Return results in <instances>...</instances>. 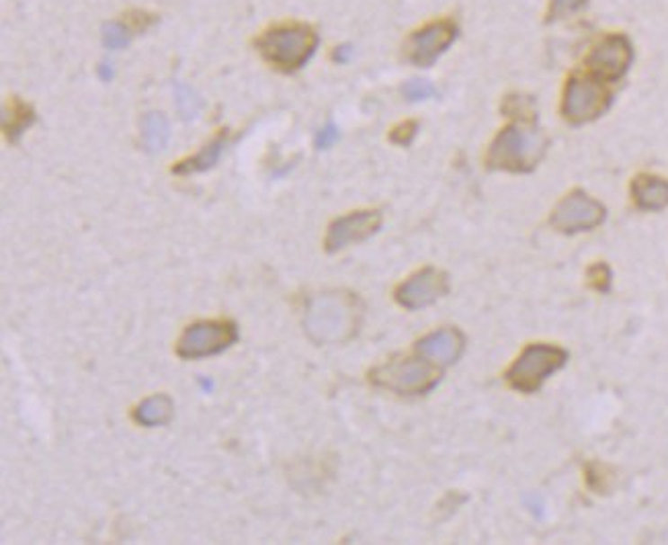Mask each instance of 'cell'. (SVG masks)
Here are the masks:
<instances>
[{"label":"cell","instance_id":"cell-1","mask_svg":"<svg viewBox=\"0 0 668 545\" xmlns=\"http://www.w3.org/2000/svg\"><path fill=\"white\" fill-rule=\"evenodd\" d=\"M363 304L355 293L333 290L310 298L304 314V330L316 344H343L359 333Z\"/></svg>","mask_w":668,"mask_h":545},{"label":"cell","instance_id":"cell-2","mask_svg":"<svg viewBox=\"0 0 668 545\" xmlns=\"http://www.w3.org/2000/svg\"><path fill=\"white\" fill-rule=\"evenodd\" d=\"M318 46V35L304 23H281L267 29L256 40L261 56L283 72H296L310 60Z\"/></svg>","mask_w":668,"mask_h":545},{"label":"cell","instance_id":"cell-3","mask_svg":"<svg viewBox=\"0 0 668 545\" xmlns=\"http://www.w3.org/2000/svg\"><path fill=\"white\" fill-rule=\"evenodd\" d=\"M543 138L538 131L521 130L517 125L503 130L488 150V166L498 171L525 173L543 156Z\"/></svg>","mask_w":668,"mask_h":545},{"label":"cell","instance_id":"cell-4","mask_svg":"<svg viewBox=\"0 0 668 545\" xmlns=\"http://www.w3.org/2000/svg\"><path fill=\"white\" fill-rule=\"evenodd\" d=\"M441 373L427 361L400 359L371 371V381L379 388L402 396H421L439 384Z\"/></svg>","mask_w":668,"mask_h":545},{"label":"cell","instance_id":"cell-5","mask_svg":"<svg viewBox=\"0 0 668 545\" xmlns=\"http://www.w3.org/2000/svg\"><path fill=\"white\" fill-rule=\"evenodd\" d=\"M566 359L568 353L564 349L552 347V344H531L521 353L515 365L506 373V380L519 392L533 394L549 375L564 367Z\"/></svg>","mask_w":668,"mask_h":545},{"label":"cell","instance_id":"cell-6","mask_svg":"<svg viewBox=\"0 0 668 545\" xmlns=\"http://www.w3.org/2000/svg\"><path fill=\"white\" fill-rule=\"evenodd\" d=\"M238 324L232 320H203L185 328L177 343L181 359H203L219 355L238 341Z\"/></svg>","mask_w":668,"mask_h":545},{"label":"cell","instance_id":"cell-7","mask_svg":"<svg viewBox=\"0 0 668 545\" xmlns=\"http://www.w3.org/2000/svg\"><path fill=\"white\" fill-rule=\"evenodd\" d=\"M609 107V93L603 85L589 78H572L564 91L562 113L570 123H586Z\"/></svg>","mask_w":668,"mask_h":545},{"label":"cell","instance_id":"cell-8","mask_svg":"<svg viewBox=\"0 0 668 545\" xmlns=\"http://www.w3.org/2000/svg\"><path fill=\"white\" fill-rule=\"evenodd\" d=\"M605 219V208L583 191L564 197L552 213V226L560 232H584L597 228Z\"/></svg>","mask_w":668,"mask_h":545},{"label":"cell","instance_id":"cell-9","mask_svg":"<svg viewBox=\"0 0 668 545\" xmlns=\"http://www.w3.org/2000/svg\"><path fill=\"white\" fill-rule=\"evenodd\" d=\"M447 291H450V281H447L445 272L427 267L398 285L394 296L396 301L406 310H421V308L435 304Z\"/></svg>","mask_w":668,"mask_h":545},{"label":"cell","instance_id":"cell-10","mask_svg":"<svg viewBox=\"0 0 668 545\" xmlns=\"http://www.w3.org/2000/svg\"><path fill=\"white\" fill-rule=\"evenodd\" d=\"M455 35H458V27L451 21H435L410 35L406 41V58L413 64L427 68L451 46Z\"/></svg>","mask_w":668,"mask_h":545},{"label":"cell","instance_id":"cell-11","mask_svg":"<svg viewBox=\"0 0 668 545\" xmlns=\"http://www.w3.org/2000/svg\"><path fill=\"white\" fill-rule=\"evenodd\" d=\"M381 228L379 211H353L349 216L334 219L326 234V253H339L344 246L371 238Z\"/></svg>","mask_w":668,"mask_h":545},{"label":"cell","instance_id":"cell-12","mask_svg":"<svg viewBox=\"0 0 668 545\" xmlns=\"http://www.w3.org/2000/svg\"><path fill=\"white\" fill-rule=\"evenodd\" d=\"M631 62V46L621 35H611L599 41L589 54V66L592 72H597L603 78H619L626 75Z\"/></svg>","mask_w":668,"mask_h":545},{"label":"cell","instance_id":"cell-13","mask_svg":"<svg viewBox=\"0 0 668 545\" xmlns=\"http://www.w3.org/2000/svg\"><path fill=\"white\" fill-rule=\"evenodd\" d=\"M466 338L458 328H439L416 343V353L437 365H453L461 357Z\"/></svg>","mask_w":668,"mask_h":545},{"label":"cell","instance_id":"cell-14","mask_svg":"<svg viewBox=\"0 0 668 545\" xmlns=\"http://www.w3.org/2000/svg\"><path fill=\"white\" fill-rule=\"evenodd\" d=\"M227 146V131H219V134L211 139L209 144H205L203 148L195 154V156L181 160L179 165L173 166L174 174H195V173H205L209 168H214Z\"/></svg>","mask_w":668,"mask_h":545},{"label":"cell","instance_id":"cell-15","mask_svg":"<svg viewBox=\"0 0 668 545\" xmlns=\"http://www.w3.org/2000/svg\"><path fill=\"white\" fill-rule=\"evenodd\" d=\"M174 402L166 394H154L139 404L134 410V418L142 426H165L173 421Z\"/></svg>","mask_w":668,"mask_h":545},{"label":"cell","instance_id":"cell-16","mask_svg":"<svg viewBox=\"0 0 668 545\" xmlns=\"http://www.w3.org/2000/svg\"><path fill=\"white\" fill-rule=\"evenodd\" d=\"M631 193L642 210H663L668 205V183L658 176H637Z\"/></svg>","mask_w":668,"mask_h":545},{"label":"cell","instance_id":"cell-17","mask_svg":"<svg viewBox=\"0 0 668 545\" xmlns=\"http://www.w3.org/2000/svg\"><path fill=\"white\" fill-rule=\"evenodd\" d=\"M33 123H35V112L27 105L25 101H21L19 97H13L9 103H6L4 112H3V130L9 142L13 144L19 142L21 136L25 134V130L31 128Z\"/></svg>","mask_w":668,"mask_h":545},{"label":"cell","instance_id":"cell-18","mask_svg":"<svg viewBox=\"0 0 668 545\" xmlns=\"http://www.w3.org/2000/svg\"><path fill=\"white\" fill-rule=\"evenodd\" d=\"M144 130V146L148 152H160L168 146L171 139V125H168L166 117L163 113L152 112L144 117L142 123Z\"/></svg>","mask_w":668,"mask_h":545},{"label":"cell","instance_id":"cell-19","mask_svg":"<svg viewBox=\"0 0 668 545\" xmlns=\"http://www.w3.org/2000/svg\"><path fill=\"white\" fill-rule=\"evenodd\" d=\"M174 97H177L174 101H177V109L183 115V120L193 121L201 115L203 101L200 99V94H197L193 88L187 86L185 83H174Z\"/></svg>","mask_w":668,"mask_h":545},{"label":"cell","instance_id":"cell-20","mask_svg":"<svg viewBox=\"0 0 668 545\" xmlns=\"http://www.w3.org/2000/svg\"><path fill=\"white\" fill-rule=\"evenodd\" d=\"M131 31L123 23H107L102 27V43L107 49H121L129 43Z\"/></svg>","mask_w":668,"mask_h":545},{"label":"cell","instance_id":"cell-21","mask_svg":"<svg viewBox=\"0 0 668 545\" xmlns=\"http://www.w3.org/2000/svg\"><path fill=\"white\" fill-rule=\"evenodd\" d=\"M402 91H404V97L410 101H424L437 94V88L431 83H427V80H410V83L404 85Z\"/></svg>","mask_w":668,"mask_h":545},{"label":"cell","instance_id":"cell-22","mask_svg":"<svg viewBox=\"0 0 668 545\" xmlns=\"http://www.w3.org/2000/svg\"><path fill=\"white\" fill-rule=\"evenodd\" d=\"M504 112H509V115L519 117V120H533V103L530 99L523 97H509L504 101Z\"/></svg>","mask_w":668,"mask_h":545},{"label":"cell","instance_id":"cell-23","mask_svg":"<svg viewBox=\"0 0 668 545\" xmlns=\"http://www.w3.org/2000/svg\"><path fill=\"white\" fill-rule=\"evenodd\" d=\"M416 131H418V123L416 121H404L400 125H396V128L392 130V136L390 138H392L394 144L408 146L414 139Z\"/></svg>","mask_w":668,"mask_h":545},{"label":"cell","instance_id":"cell-24","mask_svg":"<svg viewBox=\"0 0 668 545\" xmlns=\"http://www.w3.org/2000/svg\"><path fill=\"white\" fill-rule=\"evenodd\" d=\"M339 138H341L339 128H336L334 123H328L318 131V134H316V148L328 150L330 146H334L336 142H339Z\"/></svg>","mask_w":668,"mask_h":545},{"label":"cell","instance_id":"cell-25","mask_svg":"<svg viewBox=\"0 0 668 545\" xmlns=\"http://www.w3.org/2000/svg\"><path fill=\"white\" fill-rule=\"evenodd\" d=\"M128 17V29L129 31H146L150 25H154V21H156V17L150 13H142V11H131L129 14H126Z\"/></svg>","mask_w":668,"mask_h":545},{"label":"cell","instance_id":"cell-26","mask_svg":"<svg viewBox=\"0 0 668 545\" xmlns=\"http://www.w3.org/2000/svg\"><path fill=\"white\" fill-rule=\"evenodd\" d=\"M591 283L597 287L601 291L609 290V283H611V271H609L607 264H594V267L589 271Z\"/></svg>","mask_w":668,"mask_h":545},{"label":"cell","instance_id":"cell-27","mask_svg":"<svg viewBox=\"0 0 668 545\" xmlns=\"http://www.w3.org/2000/svg\"><path fill=\"white\" fill-rule=\"evenodd\" d=\"M583 4H584V0H552L549 14H552V17H564V14L580 9Z\"/></svg>","mask_w":668,"mask_h":545},{"label":"cell","instance_id":"cell-28","mask_svg":"<svg viewBox=\"0 0 668 545\" xmlns=\"http://www.w3.org/2000/svg\"><path fill=\"white\" fill-rule=\"evenodd\" d=\"M99 76L102 80H111L113 78V68L109 64H101L99 66Z\"/></svg>","mask_w":668,"mask_h":545},{"label":"cell","instance_id":"cell-29","mask_svg":"<svg viewBox=\"0 0 668 545\" xmlns=\"http://www.w3.org/2000/svg\"><path fill=\"white\" fill-rule=\"evenodd\" d=\"M349 56H351V48H339L334 54L336 60H341V62H347Z\"/></svg>","mask_w":668,"mask_h":545}]
</instances>
